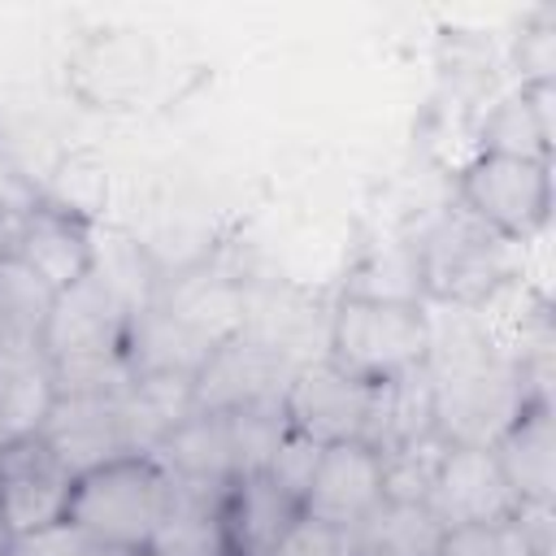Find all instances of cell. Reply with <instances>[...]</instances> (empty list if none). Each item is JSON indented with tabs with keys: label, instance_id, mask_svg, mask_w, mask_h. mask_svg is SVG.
I'll list each match as a JSON object with an SVG mask.
<instances>
[{
	"label": "cell",
	"instance_id": "1",
	"mask_svg": "<svg viewBox=\"0 0 556 556\" xmlns=\"http://www.w3.org/2000/svg\"><path fill=\"white\" fill-rule=\"evenodd\" d=\"M174 504V478L156 452H117L74 473L65 526H74L100 552L148 556L152 539Z\"/></svg>",
	"mask_w": 556,
	"mask_h": 556
},
{
	"label": "cell",
	"instance_id": "2",
	"mask_svg": "<svg viewBox=\"0 0 556 556\" xmlns=\"http://www.w3.org/2000/svg\"><path fill=\"white\" fill-rule=\"evenodd\" d=\"M426 352H430V321H426V304L413 300L339 291L321 326V356L369 387L421 369Z\"/></svg>",
	"mask_w": 556,
	"mask_h": 556
},
{
	"label": "cell",
	"instance_id": "5",
	"mask_svg": "<svg viewBox=\"0 0 556 556\" xmlns=\"http://www.w3.org/2000/svg\"><path fill=\"white\" fill-rule=\"evenodd\" d=\"M130 321H135V308L91 269L78 287L61 291L52 300L39 348L52 365L113 361V356H126V348H130Z\"/></svg>",
	"mask_w": 556,
	"mask_h": 556
},
{
	"label": "cell",
	"instance_id": "8",
	"mask_svg": "<svg viewBox=\"0 0 556 556\" xmlns=\"http://www.w3.org/2000/svg\"><path fill=\"white\" fill-rule=\"evenodd\" d=\"M74 473L35 434L0 447V539H26L65 521Z\"/></svg>",
	"mask_w": 556,
	"mask_h": 556
},
{
	"label": "cell",
	"instance_id": "18",
	"mask_svg": "<svg viewBox=\"0 0 556 556\" xmlns=\"http://www.w3.org/2000/svg\"><path fill=\"white\" fill-rule=\"evenodd\" d=\"M161 465L178 486L191 491H226L235 482V447H230V421L217 413H191L182 426H174L156 447Z\"/></svg>",
	"mask_w": 556,
	"mask_h": 556
},
{
	"label": "cell",
	"instance_id": "3",
	"mask_svg": "<svg viewBox=\"0 0 556 556\" xmlns=\"http://www.w3.org/2000/svg\"><path fill=\"white\" fill-rule=\"evenodd\" d=\"M417 252V282L421 304H456L473 308L482 304L500 282L517 274L513 243L491 235L478 217H469L460 204L443 208L413 243Z\"/></svg>",
	"mask_w": 556,
	"mask_h": 556
},
{
	"label": "cell",
	"instance_id": "12",
	"mask_svg": "<svg viewBox=\"0 0 556 556\" xmlns=\"http://www.w3.org/2000/svg\"><path fill=\"white\" fill-rule=\"evenodd\" d=\"M513 495L521 508H552L556 504V426H552V395H530L513 421L491 443Z\"/></svg>",
	"mask_w": 556,
	"mask_h": 556
},
{
	"label": "cell",
	"instance_id": "24",
	"mask_svg": "<svg viewBox=\"0 0 556 556\" xmlns=\"http://www.w3.org/2000/svg\"><path fill=\"white\" fill-rule=\"evenodd\" d=\"M443 447H447V439L434 434V439H421V443L378 452L382 456V495H387V504H426Z\"/></svg>",
	"mask_w": 556,
	"mask_h": 556
},
{
	"label": "cell",
	"instance_id": "25",
	"mask_svg": "<svg viewBox=\"0 0 556 556\" xmlns=\"http://www.w3.org/2000/svg\"><path fill=\"white\" fill-rule=\"evenodd\" d=\"M513 65L521 83H556V9H539L530 22H521Z\"/></svg>",
	"mask_w": 556,
	"mask_h": 556
},
{
	"label": "cell",
	"instance_id": "13",
	"mask_svg": "<svg viewBox=\"0 0 556 556\" xmlns=\"http://www.w3.org/2000/svg\"><path fill=\"white\" fill-rule=\"evenodd\" d=\"M39 439L65 460L70 473H83L117 452H135L122 395H56Z\"/></svg>",
	"mask_w": 556,
	"mask_h": 556
},
{
	"label": "cell",
	"instance_id": "17",
	"mask_svg": "<svg viewBox=\"0 0 556 556\" xmlns=\"http://www.w3.org/2000/svg\"><path fill=\"white\" fill-rule=\"evenodd\" d=\"M556 83H517L508 96H500L478 130V152H504L526 161H552V135H556Z\"/></svg>",
	"mask_w": 556,
	"mask_h": 556
},
{
	"label": "cell",
	"instance_id": "16",
	"mask_svg": "<svg viewBox=\"0 0 556 556\" xmlns=\"http://www.w3.org/2000/svg\"><path fill=\"white\" fill-rule=\"evenodd\" d=\"M56 395V369L39 343H0V447L35 439Z\"/></svg>",
	"mask_w": 556,
	"mask_h": 556
},
{
	"label": "cell",
	"instance_id": "11",
	"mask_svg": "<svg viewBox=\"0 0 556 556\" xmlns=\"http://www.w3.org/2000/svg\"><path fill=\"white\" fill-rule=\"evenodd\" d=\"M295 361L278 348L235 334L208 352V361L195 369V413H243L261 404H278L282 382L291 378Z\"/></svg>",
	"mask_w": 556,
	"mask_h": 556
},
{
	"label": "cell",
	"instance_id": "23",
	"mask_svg": "<svg viewBox=\"0 0 556 556\" xmlns=\"http://www.w3.org/2000/svg\"><path fill=\"white\" fill-rule=\"evenodd\" d=\"M52 291L9 252H0V343H39Z\"/></svg>",
	"mask_w": 556,
	"mask_h": 556
},
{
	"label": "cell",
	"instance_id": "26",
	"mask_svg": "<svg viewBox=\"0 0 556 556\" xmlns=\"http://www.w3.org/2000/svg\"><path fill=\"white\" fill-rule=\"evenodd\" d=\"M317 456H321V443H313V439H304V434H295V430H282V439H278V447H274L265 473H269L291 500H304L308 478H313V469H317Z\"/></svg>",
	"mask_w": 556,
	"mask_h": 556
},
{
	"label": "cell",
	"instance_id": "7",
	"mask_svg": "<svg viewBox=\"0 0 556 556\" xmlns=\"http://www.w3.org/2000/svg\"><path fill=\"white\" fill-rule=\"evenodd\" d=\"M369 400L374 387L334 369L326 356L304 361L291 369V378L282 382L278 395V413L282 426L313 439V443H348V439H365V421H369Z\"/></svg>",
	"mask_w": 556,
	"mask_h": 556
},
{
	"label": "cell",
	"instance_id": "21",
	"mask_svg": "<svg viewBox=\"0 0 556 556\" xmlns=\"http://www.w3.org/2000/svg\"><path fill=\"white\" fill-rule=\"evenodd\" d=\"M434 556H552V508H521V517L491 526H452Z\"/></svg>",
	"mask_w": 556,
	"mask_h": 556
},
{
	"label": "cell",
	"instance_id": "15",
	"mask_svg": "<svg viewBox=\"0 0 556 556\" xmlns=\"http://www.w3.org/2000/svg\"><path fill=\"white\" fill-rule=\"evenodd\" d=\"M295 517L300 500H291L269 473H239L222 491L226 556H269Z\"/></svg>",
	"mask_w": 556,
	"mask_h": 556
},
{
	"label": "cell",
	"instance_id": "28",
	"mask_svg": "<svg viewBox=\"0 0 556 556\" xmlns=\"http://www.w3.org/2000/svg\"><path fill=\"white\" fill-rule=\"evenodd\" d=\"M0 556H4V539H0Z\"/></svg>",
	"mask_w": 556,
	"mask_h": 556
},
{
	"label": "cell",
	"instance_id": "27",
	"mask_svg": "<svg viewBox=\"0 0 556 556\" xmlns=\"http://www.w3.org/2000/svg\"><path fill=\"white\" fill-rule=\"evenodd\" d=\"M4 556H100V547H91L74 526H52L26 539H4Z\"/></svg>",
	"mask_w": 556,
	"mask_h": 556
},
{
	"label": "cell",
	"instance_id": "20",
	"mask_svg": "<svg viewBox=\"0 0 556 556\" xmlns=\"http://www.w3.org/2000/svg\"><path fill=\"white\" fill-rule=\"evenodd\" d=\"M122 413L135 447L152 452L174 426L195 413V374L187 369H135L122 391Z\"/></svg>",
	"mask_w": 556,
	"mask_h": 556
},
{
	"label": "cell",
	"instance_id": "10",
	"mask_svg": "<svg viewBox=\"0 0 556 556\" xmlns=\"http://www.w3.org/2000/svg\"><path fill=\"white\" fill-rule=\"evenodd\" d=\"M382 504H387V495H382L378 447H369L365 439L326 443L317 456V469L308 478V491L300 500V513L321 521V526L361 534Z\"/></svg>",
	"mask_w": 556,
	"mask_h": 556
},
{
	"label": "cell",
	"instance_id": "4",
	"mask_svg": "<svg viewBox=\"0 0 556 556\" xmlns=\"http://www.w3.org/2000/svg\"><path fill=\"white\" fill-rule=\"evenodd\" d=\"M456 204L504 243L526 248L552 222V161L473 152L456 174Z\"/></svg>",
	"mask_w": 556,
	"mask_h": 556
},
{
	"label": "cell",
	"instance_id": "19",
	"mask_svg": "<svg viewBox=\"0 0 556 556\" xmlns=\"http://www.w3.org/2000/svg\"><path fill=\"white\" fill-rule=\"evenodd\" d=\"M434 434H439V413H434V382H430L426 365L374 387L369 421H365V443L369 447L391 452V447L421 443V439H434Z\"/></svg>",
	"mask_w": 556,
	"mask_h": 556
},
{
	"label": "cell",
	"instance_id": "22",
	"mask_svg": "<svg viewBox=\"0 0 556 556\" xmlns=\"http://www.w3.org/2000/svg\"><path fill=\"white\" fill-rule=\"evenodd\" d=\"M443 526L426 504H382L356 534L361 556H434Z\"/></svg>",
	"mask_w": 556,
	"mask_h": 556
},
{
	"label": "cell",
	"instance_id": "6",
	"mask_svg": "<svg viewBox=\"0 0 556 556\" xmlns=\"http://www.w3.org/2000/svg\"><path fill=\"white\" fill-rule=\"evenodd\" d=\"M0 252L17 256L52 295L78 287L96 269V222L39 195L0 239Z\"/></svg>",
	"mask_w": 556,
	"mask_h": 556
},
{
	"label": "cell",
	"instance_id": "9",
	"mask_svg": "<svg viewBox=\"0 0 556 556\" xmlns=\"http://www.w3.org/2000/svg\"><path fill=\"white\" fill-rule=\"evenodd\" d=\"M426 508L443 530L521 517V500L513 495L491 443H447L439 456Z\"/></svg>",
	"mask_w": 556,
	"mask_h": 556
},
{
	"label": "cell",
	"instance_id": "14",
	"mask_svg": "<svg viewBox=\"0 0 556 556\" xmlns=\"http://www.w3.org/2000/svg\"><path fill=\"white\" fill-rule=\"evenodd\" d=\"M152 43L139 30H96L74 56L78 91L91 109H126L152 83Z\"/></svg>",
	"mask_w": 556,
	"mask_h": 556
}]
</instances>
